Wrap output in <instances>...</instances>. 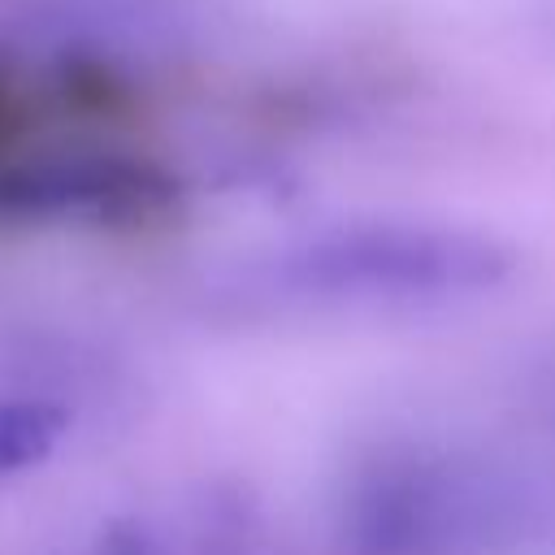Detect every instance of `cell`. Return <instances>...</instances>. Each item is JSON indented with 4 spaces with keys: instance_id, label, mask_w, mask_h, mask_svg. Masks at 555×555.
Segmentation results:
<instances>
[{
    "instance_id": "6da1fadb",
    "label": "cell",
    "mask_w": 555,
    "mask_h": 555,
    "mask_svg": "<svg viewBox=\"0 0 555 555\" xmlns=\"http://www.w3.org/2000/svg\"><path fill=\"white\" fill-rule=\"evenodd\" d=\"M178 182L134 156H43L0 165L4 221H95L126 225L169 208Z\"/></svg>"
},
{
    "instance_id": "7a4b0ae2",
    "label": "cell",
    "mask_w": 555,
    "mask_h": 555,
    "mask_svg": "<svg viewBox=\"0 0 555 555\" xmlns=\"http://www.w3.org/2000/svg\"><path fill=\"white\" fill-rule=\"evenodd\" d=\"M61 429H65V412L52 403H35V399L0 403V477L48 460Z\"/></svg>"
},
{
    "instance_id": "3957f363",
    "label": "cell",
    "mask_w": 555,
    "mask_h": 555,
    "mask_svg": "<svg viewBox=\"0 0 555 555\" xmlns=\"http://www.w3.org/2000/svg\"><path fill=\"white\" fill-rule=\"evenodd\" d=\"M56 91L65 95L69 108L78 113H117L126 100V87L117 82V74L91 56H69L56 69Z\"/></svg>"
},
{
    "instance_id": "277c9868",
    "label": "cell",
    "mask_w": 555,
    "mask_h": 555,
    "mask_svg": "<svg viewBox=\"0 0 555 555\" xmlns=\"http://www.w3.org/2000/svg\"><path fill=\"white\" fill-rule=\"evenodd\" d=\"M26 130V91L22 82L0 65V152Z\"/></svg>"
}]
</instances>
